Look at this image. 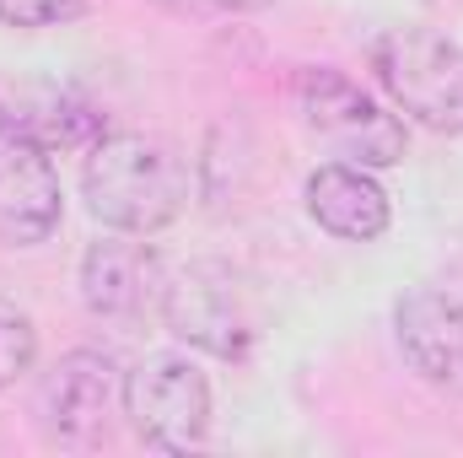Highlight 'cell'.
I'll use <instances>...</instances> for the list:
<instances>
[{
    "label": "cell",
    "mask_w": 463,
    "mask_h": 458,
    "mask_svg": "<svg viewBox=\"0 0 463 458\" xmlns=\"http://www.w3.org/2000/svg\"><path fill=\"white\" fill-rule=\"evenodd\" d=\"M5 129L38 140L43 151H92L103 140V119L92 103H81L76 92L65 87H27L16 103H5Z\"/></svg>",
    "instance_id": "8fae6325"
},
{
    "label": "cell",
    "mask_w": 463,
    "mask_h": 458,
    "mask_svg": "<svg viewBox=\"0 0 463 458\" xmlns=\"http://www.w3.org/2000/svg\"><path fill=\"white\" fill-rule=\"evenodd\" d=\"M291 92H297V114L307 124V135L324 140L340 162H355V167L404 162V124L372 92H361L350 76L329 71V65H302Z\"/></svg>",
    "instance_id": "277c9868"
},
{
    "label": "cell",
    "mask_w": 463,
    "mask_h": 458,
    "mask_svg": "<svg viewBox=\"0 0 463 458\" xmlns=\"http://www.w3.org/2000/svg\"><path fill=\"white\" fill-rule=\"evenodd\" d=\"M162 286H167V270L162 259L135 243V232H118L87 248L81 259V302L98 313V319H140L151 308H162Z\"/></svg>",
    "instance_id": "9c48e42d"
},
{
    "label": "cell",
    "mask_w": 463,
    "mask_h": 458,
    "mask_svg": "<svg viewBox=\"0 0 463 458\" xmlns=\"http://www.w3.org/2000/svg\"><path fill=\"white\" fill-rule=\"evenodd\" d=\"M307 216L345 243H372L388 232V195L377 189L372 167L329 162L307 178Z\"/></svg>",
    "instance_id": "30bf717a"
},
{
    "label": "cell",
    "mask_w": 463,
    "mask_h": 458,
    "mask_svg": "<svg viewBox=\"0 0 463 458\" xmlns=\"http://www.w3.org/2000/svg\"><path fill=\"white\" fill-rule=\"evenodd\" d=\"M162 319L184 345L242 361L253 345L264 340V297L253 286V275H242L227 259H194L184 270L167 275L162 286Z\"/></svg>",
    "instance_id": "7a4b0ae2"
},
{
    "label": "cell",
    "mask_w": 463,
    "mask_h": 458,
    "mask_svg": "<svg viewBox=\"0 0 463 458\" xmlns=\"http://www.w3.org/2000/svg\"><path fill=\"white\" fill-rule=\"evenodd\" d=\"M216 11H264V5H275V0H211Z\"/></svg>",
    "instance_id": "9a60e30c"
},
{
    "label": "cell",
    "mask_w": 463,
    "mask_h": 458,
    "mask_svg": "<svg viewBox=\"0 0 463 458\" xmlns=\"http://www.w3.org/2000/svg\"><path fill=\"white\" fill-rule=\"evenodd\" d=\"M162 11H173V16H205V11H216L211 0H156Z\"/></svg>",
    "instance_id": "5bb4252c"
},
{
    "label": "cell",
    "mask_w": 463,
    "mask_h": 458,
    "mask_svg": "<svg viewBox=\"0 0 463 458\" xmlns=\"http://www.w3.org/2000/svg\"><path fill=\"white\" fill-rule=\"evenodd\" d=\"M38 361V329L22 308L0 302V388H11L22 372H33Z\"/></svg>",
    "instance_id": "7c38bea8"
},
{
    "label": "cell",
    "mask_w": 463,
    "mask_h": 458,
    "mask_svg": "<svg viewBox=\"0 0 463 458\" xmlns=\"http://www.w3.org/2000/svg\"><path fill=\"white\" fill-rule=\"evenodd\" d=\"M124 415L151 448L189 453L211 432V383L189 356L156 350L124 377Z\"/></svg>",
    "instance_id": "5b68a950"
},
{
    "label": "cell",
    "mask_w": 463,
    "mask_h": 458,
    "mask_svg": "<svg viewBox=\"0 0 463 458\" xmlns=\"http://www.w3.org/2000/svg\"><path fill=\"white\" fill-rule=\"evenodd\" d=\"M124 415V377L114 356L103 350H71L49 367L38 388V421L65 448H103L114 443V426Z\"/></svg>",
    "instance_id": "8992f818"
},
{
    "label": "cell",
    "mask_w": 463,
    "mask_h": 458,
    "mask_svg": "<svg viewBox=\"0 0 463 458\" xmlns=\"http://www.w3.org/2000/svg\"><path fill=\"white\" fill-rule=\"evenodd\" d=\"M383 92L437 135H463V49L431 27H388L372 43Z\"/></svg>",
    "instance_id": "3957f363"
},
{
    "label": "cell",
    "mask_w": 463,
    "mask_h": 458,
    "mask_svg": "<svg viewBox=\"0 0 463 458\" xmlns=\"http://www.w3.org/2000/svg\"><path fill=\"white\" fill-rule=\"evenodd\" d=\"M92 0H0L5 27H65L87 11Z\"/></svg>",
    "instance_id": "4fadbf2b"
},
{
    "label": "cell",
    "mask_w": 463,
    "mask_h": 458,
    "mask_svg": "<svg viewBox=\"0 0 463 458\" xmlns=\"http://www.w3.org/2000/svg\"><path fill=\"white\" fill-rule=\"evenodd\" d=\"M393 329H399V350L415 367L420 383L442 388L463 399V302L453 291H404L393 308Z\"/></svg>",
    "instance_id": "ba28073f"
},
{
    "label": "cell",
    "mask_w": 463,
    "mask_h": 458,
    "mask_svg": "<svg viewBox=\"0 0 463 458\" xmlns=\"http://www.w3.org/2000/svg\"><path fill=\"white\" fill-rule=\"evenodd\" d=\"M81 195L114 232H162L189 205V162L156 135H103L87 151Z\"/></svg>",
    "instance_id": "6da1fadb"
},
{
    "label": "cell",
    "mask_w": 463,
    "mask_h": 458,
    "mask_svg": "<svg viewBox=\"0 0 463 458\" xmlns=\"http://www.w3.org/2000/svg\"><path fill=\"white\" fill-rule=\"evenodd\" d=\"M0 129H5V109H0Z\"/></svg>",
    "instance_id": "2e32d148"
},
{
    "label": "cell",
    "mask_w": 463,
    "mask_h": 458,
    "mask_svg": "<svg viewBox=\"0 0 463 458\" xmlns=\"http://www.w3.org/2000/svg\"><path fill=\"white\" fill-rule=\"evenodd\" d=\"M60 227V173L49 151L16 129H0V243L27 248Z\"/></svg>",
    "instance_id": "52a82bcc"
}]
</instances>
